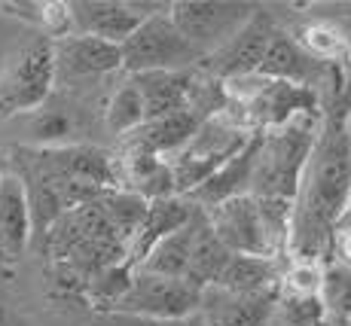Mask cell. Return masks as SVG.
Wrapping results in <instances>:
<instances>
[{"label": "cell", "instance_id": "1", "mask_svg": "<svg viewBox=\"0 0 351 326\" xmlns=\"http://www.w3.org/2000/svg\"><path fill=\"white\" fill-rule=\"evenodd\" d=\"M321 116L318 113H306L296 116L290 125L275 128V131H263L260 159H256L254 189L251 195L256 199H287L296 201L306 177L308 159L315 153L321 134Z\"/></svg>", "mask_w": 351, "mask_h": 326}, {"label": "cell", "instance_id": "2", "mask_svg": "<svg viewBox=\"0 0 351 326\" xmlns=\"http://www.w3.org/2000/svg\"><path fill=\"white\" fill-rule=\"evenodd\" d=\"M56 79V43L37 34L19 46L0 71V119L37 113L49 98Z\"/></svg>", "mask_w": 351, "mask_h": 326}, {"label": "cell", "instance_id": "3", "mask_svg": "<svg viewBox=\"0 0 351 326\" xmlns=\"http://www.w3.org/2000/svg\"><path fill=\"white\" fill-rule=\"evenodd\" d=\"M251 138L254 134L239 128L226 113L202 122L199 134L174 159H168L174 168L180 199H190L202 183H208L232 155H239L241 149L251 144Z\"/></svg>", "mask_w": 351, "mask_h": 326}, {"label": "cell", "instance_id": "4", "mask_svg": "<svg viewBox=\"0 0 351 326\" xmlns=\"http://www.w3.org/2000/svg\"><path fill=\"white\" fill-rule=\"evenodd\" d=\"M202 61V52L174 25L171 6L144 18V25L123 43V67L132 77L156 71H195Z\"/></svg>", "mask_w": 351, "mask_h": 326}, {"label": "cell", "instance_id": "5", "mask_svg": "<svg viewBox=\"0 0 351 326\" xmlns=\"http://www.w3.org/2000/svg\"><path fill=\"white\" fill-rule=\"evenodd\" d=\"M256 10L260 6L232 0H178L171 3V18L202 58H208L245 28Z\"/></svg>", "mask_w": 351, "mask_h": 326}, {"label": "cell", "instance_id": "6", "mask_svg": "<svg viewBox=\"0 0 351 326\" xmlns=\"http://www.w3.org/2000/svg\"><path fill=\"white\" fill-rule=\"evenodd\" d=\"M202 290H195L184 277H162L138 271L123 296V302L110 314H134V317H153V321H186L199 314Z\"/></svg>", "mask_w": 351, "mask_h": 326}, {"label": "cell", "instance_id": "7", "mask_svg": "<svg viewBox=\"0 0 351 326\" xmlns=\"http://www.w3.org/2000/svg\"><path fill=\"white\" fill-rule=\"evenodd\" d=\"M77 34L107 40L123 46L134 31L144 25V18L165 12L171 3H125V0H71Z\"/></svg>", "mask_w": 351, "mask_h": 326}, {"label": "cell", "instance_id": "8", "mask_svg": "<svg viewBox=\"0 0 351 326\" xmlns=\"http://www.w3.org/2000/svg\"><path fill=\"white\" fill-rule=\"evenodd\" d=\"M275 34H278V28H275L272 16L266 10H256L251 22L235 34L226 46H220L214 55H208L199 67L205 73H211L214 79H220V83H226L232 77H245V73H256Z\"/></svg>", "mask_w": 351, "mask_h": 326}, {"label": "cell", "instance_id": "9", "mask_svg": "<svg viewBox=\"0 0 351 326\" xmlns=\"http://www.w3.org/2000/svg\"><path fill=\"white\" fill-rule=\"evenodd\" d=\"M208 223L235 256H269V260H278L272 253V244H269L266 226H263L260 216V205H256L254 195H241V199L211 208L208 210Z\"/></svg>", "mask_w": 351, "mask_h": 326}, {"label": "cell", "instance_id": "10", "mask_svg": "<svg viewBox=\"0 0 351 326\" xmlns=\"http://www.w3.org/2000/svg\"><path fill=\"white\" fill-rule=\"evenodd\" d=\"M281 293H232L223 287H208L202 293L199 317L205 326H269Z\"/></svg>", "mask_w": 351, "mask_h": 326}, {"label": "cell", "instance_id": "11", "mask_svg": "<svg viewBox=\"0 0 351 326\" xmlns=\"http://www.w3.org/2000/svg\"><path fill=\"white\" fill-rule=\"evenodd\" d=\"M56 67L58 77L64 79L104 77L123 67V46L89 37V34H73L56 43Z\"/></svg>", "mask_w": 351, "mask_h": 326}, {"label": "cell", "instance_id": "12", "mask_svg": "<svg viewBox=\"0 0 351 326\" xmlns=\"http://www.w3.org/2000/svg\"><path fill=\"white\" fill-rule=\"evenodd\" d=\"M202 122L205 119L195 116L193 110L171 113V116H162V119H150L134 134L123 138L119 153H147V155H159V159H174V155L199 134Z\"/></svg>", "mask_w": 351, "mask_h": 326}, {"label": "cell", "instance_id": "13", "mask_svg": "<svg viewBox=\"0 0 351 326\" xmlns=\"http://www.w3.org/2000/svg\"><path fill=\"white\" fill-rule=\"evenodd\" d=\"M260 147H263V131H256L251 138V144L241 149L239 155H232V159H229L211 180L202 183V186L190 195L193 205L211 210V208L223 205V201L241 199V195H251L254 174H256V159H260Z\"/></svg>", "mask_w": 351, "mask_h": 326}, {"label": "cell", "instance_id": "14", "mask_svg": "<svg viewBox=\"0 0 351 326\" xmlns=\"http://www.w3.org/2000/svg\"><path fill=\"white\" fill-rule=\"evenodd\" d=\"M34 235L28 189L19 174L0 180V260H19Z\"/></svg>", "mask_w": 351, "mask_h": 326}, {"label": "cell", "instance_id": "15", "mask_svg": "<svg viewBox=\"0 0 351 326\" xmlns=\"http://www.w3.org/2000/svg\"><path fill=\"white\" fill-rule=\"evenodd\" d=\"M193 216H195V205L190 199H180V195L162 199V201H150L138 235H134L132 244H128V262H132L134 268H141V262L150 256V250L156 247L159 241H165L168 235H174L184 226H190Z\"/></svg>", "mask_w": 351, "mask_h": 326}, {"label": "cell", "instance_id": "16", "mask_svg": "<svg viewBox=\"0 0 351 326\" xmlns=\"http://www.w3.org/2000/svg\"><path fill=\"white\" fill-rule=\"evenodd\" d=\"M321 64L324 61L308 55L296 37L278 31L272 37V43H269L266 58H263L256 73H263V77H269V79H278V83H293V86H308V89H315V83H318V77H321Z\"/></svg>", "mask_w": 351, "mask_h": 326}, {"label": "cell", "instance_id": "17", "mask_svg": "<svg viewBox=\"0 0 351 326\" xmlns=\"http://www.w3.org/2000/svg\"><path fill=\"white\" fill-rule=\"evenodd\" d=\"M195 71H156V73L134 77V83L141 86V95H144V104H147V122L190 110Z\"/></svg>", "mask_w": 351, "mask_h": 326}, {"label": "cell", "instance_id": "18", "mask_svg": "<svg viewBox=\"0 0 351 326\" xmlns=\"http://www.w3.org/2000/svg\"><path fill=\"white\" fill-rule=\"evenodd\" d=\"M232 250L226 247L217 238V232L208 223V210L202 216L199 229H195V241H193V256H190V271H186V281L193 284L195 290L205 293L208 287H217L220 275L226 271L229 260H232Z\"/></svg>", "mask_w": 351, "mask_h": 326}, {"label": "cell", "instance_id": "19", "mask_svg": "<svg viewBox=\"0 0 351 326\" xmlns=\"http://www.w3.org/2000/svg\"><path fill=\"white\" fill-rule=\"evenodd\" d=\"M281 260L269 256H232L226 271L220 275L217 287L232 293H281Z\"/></svg>", "mask_w": 351, "mask_h": 326}, {"label": "cell", "instance_id": "20", "mask_svg": "<svg viewBox=\"0 0 351 326\" xmlns=\"http://www.w3.org/2000/svg\"><path fill=\"white\" fill-rule=\"evenodd\" d=\"M202 216H205V208L195 205V216L190 220V226H184L180 232L168 235L165 241H159L156 247L150 250L144 262H141L138 271H147V275H162V277H184L190 271V256H193V241H195V229H199Z\"/></svg>", "mask_w": 351, "mask_h": 326}, {"label": "cell", "instance_id": "21", "mask_svg": "<svg viewBox=\"0 0 351 326\" xmlns=\"http://www.w3.org/2000/svg\"><path fill=\"white\" fill-rule=\"evenodd\" d=\"M98 205L104 210L107 220H110V226L117 229V235L123 238L125 247H128L132 238L138 235L141 223H144L150 201H144L141 195L128 192V189H107V192L98 199Z\"/></svg>", "mask_w": 351, "mask_h": 326}, {"label": "cell", "instance_id": "22", "mask_svg": "<svg viewBox=\"0 0 351 326\" xmlns=\"http://www.w3.org/2000/svg\"><path fill=\"white\" fill-rule=\"evenodd\" d=\"M104 119H107V128H110L113 134H119V138L134 134L147 122V104H144V95H141V86L134 83V77L125 79V83L113 92Z\"/></svg>", "mask_w": 351, "mask_h": 326}, {"label": "cell", "instance_id": "23", "mask_svg": "<svg viewBox=\"0 0 351 326\" xmlns=\"http://www.w3.org/2000/svg\"><path fill=\"white\" fill-rule=\"evenodd\" d=\"M134 275H138V268H134L132 262H119V266H110V268L98 271V275L89 277L86 299H89L98 311H107V314H110V311L123 302V296L128 293Z\"/></svg>", "mask_w": 351, "mask_h": 326}, {"label": "cell", "instance_id": "24", "mask_svg": "<svg viewBox=\"0 0 351 326\" xmlns=\"http://www.w3.org/2000/svg\"><path fill=\"white\" fill-rule=\"evenodd\" d=\"M327 284V268L318 260H290L281 275V296L321 299Z\"/></svg>", "mask_w": 351, "mask_h": 326}, {"label": "cell", "instance_id": "25", "mask_svg": "<svg viewBox=\"0 0 351 326\" xmlns=\"http://www.w3.org/2000/svg\"><path fill=\"white\" fill-rule=\"evenodd\" d=\"M71 128H73V122L62 110H37V113H31V122H28V134L34 140L31 147H43V149L64 147Z\"/></svg>", "mask_w": 351, "mask_h": 326}, {"label": "cell", "instance_id": "26", "mask_svg": "<svg viewBox=\"0 0 351 326\" xmlns=\"http://www.w3.org/2000/svg\"><path fill=\"white\" fill-rule=\"evenodd\" d=\"M300 46L308 52L312 58H318V61H336L342 55H346V40H342V34L336 31V28H330V25H324V22H315V25H306V28L300 31Z\"/></svg>", "mask_w": 351, "mask_h": 326}, {"label": "cell", "instance_id": "27", "mask_svg": "<svg viewBox=\"0 0 351 326\" xmlns=\"http://www.w3.org/2000/svg\"><path fill=\"white\" fill-rule=\"evenodd\" d=\"M275 314L281 317V326H321L327 321V305L324 299L281 296Z\"/></svg>", "mask_w": 351, "mask_h": 326}, {"label": "cell", "instance_id": "28", "mask_svg": "<svg viewBox=\"0 0 351 326\" xmlns=\"http://www.w3.org/2000/svg\"><path fill=\"white\" fill-rule=\"evenodd\" d=\"M324 305L333 321H348L351 317V271L336 266L327 271V284H324Z\"/></svg>", "mask_w": 351, "mask_h": 326}, {"label": "cell", "instance_id": "29", "mask_svg": "<svg viewBox=\"0 0 351 326\" xmlns=\"http://www.w3.org/2000/svg\"><path fill=\"white\" fill-rule=\"evenodd\" d=\"M184 323V321H180ZM174 321H153V317H134V314H110V326H180Z\"/></svg>", "mask_w": 351, "mask_h": 326}, {"label": "cell", "instance_id": "30", "mask_svg": "<svg viewBox=\"0 0 351 326\" xmlns=\"http://www.w3.org/2000/svg\"><path fill=\"white\" fill-rule=\"evenodd\" d=\"M333 256L342 268L351 271V232H336L333 238Z\"/></svg>", "mask_w": 351, "mask_h": 326}, {"label": "cell", "instance_id": "31", "mask_svg": "<svg viewBox=\"0 0 351 326\" xmlns=\"http://www.w3.org/2000/svg\"><path fill=\"white\" fill-rule=\"evenodd\" d=\"M6 165H10V159H6V153L0 149V180L6 177Z\"/></svg>", "mask_w": 351, "mask_h": 326}, {"label": "cell", "instance_id": "32", "mask_svg": "<svg viewBox=\"0 0 351 326\" xmlns=\"http://www.w3.org/2000/svg\"><path fill=\"white\" fill-rule=\"evenodd\" d=\"M180 326H205V321H202L199 314H193V317H186V321L180 323Z\"/></svg>", "mask_w": 351, "mask_h": 326}, {"label": "cell", "instance_id": "33", "mask_svg": "<svg viewBox=\"0 0 351 326\" xmlns=\"http://www.w3.org/2000/svg\"><path fill=\"white\" fill-rule=\"evenodd\" d=\"M342 64H346V71L351 73V46H346V55H342Z\"/></svg>", "mask_w": 351, "mask_h": 326}, {"label": "cell", "instance_id": "34", "mask_svg": "<svg viewBox=\"0 0 351 326\" xmlns=\"http://www.w3.org/2000/svg\"><path fill=\"white\" fill-rule=\"evenodd\" d=\"M6 317H10V314H6V308L0 305V326H6Z\"/></svg>", "mask_w": 351, "mask_h": 326}, {"label": "cell", "instance_id": "35", "mask_svg": "<svg viewBox=\"0 0 351 326\" xmlns=\"http://www.w3.org/2000/svg\"><path fill=\"white\" fill-rule=\"evenodd\" d=\"M346 131H348V138H351V110L346 113Z\"/></svg>", "mask_w": 351, "mask_h": 326}, {"label": "cell", "instance_id": "36", "mask_svg": "<svg viewBox=\"0 0 351 326\" xmlns=\"http://www.w3.org/2000/svg\"><path fill=\"white\" fill-rule=\"evenodd\" d=\"M348 326H351V317H348Z\"/></svg>", "mask_w": 351, "mask_h": 326}, {"label": "cell", "instance_id": "37", "mask_svg": "<svg viewBox=\"0 0 351 326\" xmlns=\"http://www.w3.org/2000/svg\"><path fill=\"white\" fill-rule=\"evenodd\" d=\"M348 98H351V92H348Z\"/></svg>", "mask_w": 351, "mask_h": 326}]
</instances>
